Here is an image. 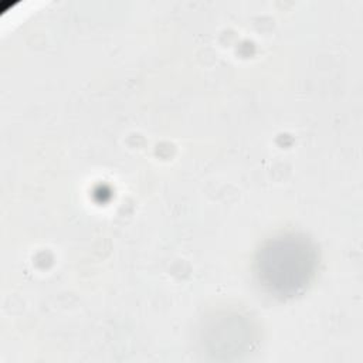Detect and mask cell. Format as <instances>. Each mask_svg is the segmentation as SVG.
<instances>
[{"mask_svg":"<svg viewBox=\"0 0 363 363\" xmlns=\"http://www.w3.org/2000/svg\"><path fill=\"white\" fill-rule=\"evenodd\" d=\"M318 264V250L306 235L282 233L267 240L257 251L254 271L269 295L286 299L308 288Z\"/></svg>","mask_w":363,"mask_h":363,"instance_id":"1","label":"cell"}]
</instances>
